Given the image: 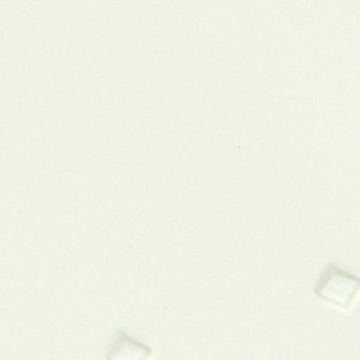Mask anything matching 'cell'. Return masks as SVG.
<instances>
[{
    "label": "cell",
    "instance_id": "obj_1",
    "mask_svg": "<svg viewBox=\"0 0 360 360\" xmlns=\"http://www.w3.org/2000/svg\"><path fill=\"white\" fill-rule=\"evenodd\" d=\"M152 350L125 333L116 338L108 352V360H150Z\"/></svg>",
    "mask_w": 360,
    "mask_h": 360
}]
</instances>
